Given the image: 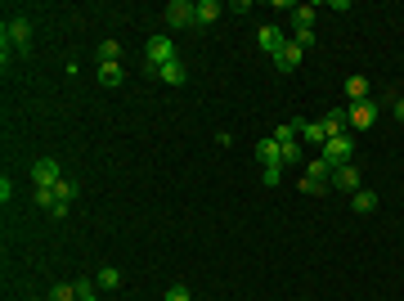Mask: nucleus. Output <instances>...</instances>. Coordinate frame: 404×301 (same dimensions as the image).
<instances>
[{
	"mask_svg": "<svg viewBox=\"0 0 404 301\" xmlns=\"http://www.w3.org/2000/svg\"><path fill=\"white\" fill-rule=\"evenodd\" d=\"M0 45H9L14 54H27L32 50V18L27 14H14L5 27H0Z\"/></svg>",
	"mask_w": 404,
	"mask_h": 301,
	"instance_id": "nucleus-1",
	"label": "nucleus"
},
{
	"mask_svg": "<svg viewBox=\"0 0 404 301\" xmlns=\"http://www.w3.org/2000/svg\"><path fill=\"white\" fill-rule=\"evenodd\" d=\"M144 54H149V72H157V68H166L171 59H180V50H176V41H171L166 32H157V36H149V45H144Z\"/></svg>",
	"mask_w": 404,
	"mask_h": 301,
	"instance_id": "nucleus-2",
	"label": "nucleus"
},
{
	"mask_svg": "<svg viewBox=\"0 0 404 301\" xmlns=\"http://www.w3.org/2000/svg\"><path fill=\"white\" fill-rule=\"evenodd\" d=\"M319 158L333 166V171H337V166H346V162L355 158V135H350V130H346V135H333V140L319 149Z\"/></svg>",
	"mask_w": 404,
	"mask_h": 301,
	"instance_id": "nucleus-3",
	"label": "nucleus"
},
{
	"mask_svg": "<svg viewBox=\"0 0 404 301\" xmlns=\"http://www.w3.org/2000/svg\"><path fill=\"white\" fill-rule=\"evenodd\" d=\"M162 23L166 27H198V5H189V0H171L162 9Z\"/></svg>",
	"mask_w": 404,
	"mask_h": 301,
	"instance_id": "nucleus-4",
	"label": "nucleus"
},
{
	"mask_svg": "<svg viewBox=\"0 0 404 301\" xmlns=\"http://www.w3.org/2000/svg\"><path fill=\"white\" fill-rule=\"evenodd\" d=\"M59 180H63V166H59V158H41L32 166V185L36 189H54Z\"/></svg>",
	"mask_w": 404,
	"mask_h": 301,
	"instance_id": "nucleus-5",
	"label": "nucleus"
},
{
	"mask_svg": "<svg viewBox=\"0 0 404 301\" xmlns=\"http://www.w3.org/2000/svg\"><path fill=\"white\" fill-rule=\"evenodd\" d=\"M377 113H382V108H377L373 99H364V104H350V130H369V126L377 122Z\"/></svg>",
	"mask_w": 404,
	"mask_h": 301,
	"instance_id": "nucleus-6",
	"label": "nucleus"
},
{
	"mask_svg": "<svg viewBox=\"0 0 404 301\" xmlns=\"http://www.w3.org/2000/svg\"><path fill=\"white\" fill-rule=\"evenodd\" d=\"M256 41H261V50H265L269 59H274V54H278V50L288 45V36H283V27H274V23H265V27L256 32Z\"/></svg>",
	"mask_w": 404,
	"mask_h": 301,
	"instance_id": "nucleus-7",
	"label": "nucleus"
},
{
	"mask_svg": "<svg viewBox=\"0 0 404 301\" xmlns=\"http://www.w3.org/2000/svg\"><path fill=\"white\" fill-rule=\"evenodd\" d=\"M256 158H261V166H283V149H278V140L261 135V140H256Z\"/></svg>",
	"mask_w": 404,
	"mask_h": 301,
	"instance_id": "nucleus-8",
	"label": "nucleus"
},
{
	"mask_svg": "<svg viewBox=\"0 0 404 301\" xmlns=\"http://www.w3.org/2000/svg\"><path fill=\"white\" fill-rule=\"evenodd\" d=\"M301 59H305V50H301V45H292V41H288L283 50L274 54V68H278V72H297V68H301Z\"/></svg>",
	"mask_w": 404,
	"mask_h": 301,
	"instance_id": "nucleus-9",
	"label": "nucleus"
},
{
	"mask_svg": "<svg viewBox=\"0 0 404 301\" xmlns=\"http://www.w3.org/2000/svg\"><path fill=\"white\" fill-rule=\"evenodd\" d=\"M333 189H341V194H355V189H360V171H355V162H346V166H337V171H333Z\"/></svg>",
	"mask_w": 404,
	"mask_h": 301,
	"instance_id": "nucleus-10",
	"label": "nucleus"
},
{
	"mask_svg": "<svg viewBox=\"0 0 404 301\" xmlns=\"http://www.w3.org/2000/svg\"><path fill=\"white\" fill-rule=\"evenodd\" d=\"M153 77H157V81H166V86H180V81L189 77V68H185V59H171V63H166V68H157Z\"/></svg>",
	"mask_w": 404,
	"mask_h": 301,
	"instance_id": "nucleus-11",
	"label": "nucleus"
},
{
	"mask_svg": "<svg viewBox=\"0 0 404 301\" xmlns=\"http://www.w3.org/2000/svg\"><path fill=\"white\" fill-rule=\"evenodd\" d=\"M364 99H369V77L350 72L346 77V104H364Z\"/></svg>",
	"mask_w": 404,
	"mask_h": 301,
	"instance_id": "nucleus-12",
	"label": "nucleus"
},
{
	"mask_svg": "<svg viewBox=\"0 0 404 301\" xmlns=\"http://www.w3.org/2000/svg\"><path fill=\"white\" fill-rule=\"evenodd\" d=\"M220 14H225V9H220V0H198V27H212Z\"/></svg>",
	"mask_w": 404,
	"mask_h": 301,
	"instance_id": "nucleus-13",
	"label": "nucleus"
},
{
	"mask_svg": "<svg viewBox=\"0 0 404 301\" xmlns=\"http://www.w3.org/2000/svg\"><path fill=\"white\" fill-rule=\"evenodd\" d=\"M350 207L360 211V216H369V211H377V194L373 189H355V198H350Z\"/></svg>",
	"mask_w": 404,
	"mask_h": 301,
	"instance_id": "nucleus-14",
	"label": "nucleus"
},
{
	"mask_svg": "<svg viewBox=\"0 0 404 301\" xmlns=\"http://www.w3.org/2000/svg\"><path fill=\"white\" fill-rule=\"evenodd\" d=\"M297 135H301L305 144H319V149L328 144V135H324V126H319V122H301V126H297Z\"/></svg>",
	"mask_w": 404,
	"mask_h": 301,
	"instance_id": "nucleus-15",
	"label": "nucleus"
},
{
	"mask_svg": "<svg viewBox=\"0 0 404 301\" xmlns=\"http://www.w3.org/2000/svg\"><path fill=\"white\" fill-rule=\"evenodd\" d=\"M121 81H126L121 63H99V86H121Z\"/></svg>",
	"mask_w": 404,
	"mask_h": 301,
	"instance_id": "nucleus-16",
	"label": "nucleus"
},
{
	"mask_svg": "<svg viewBox=\"0 0 404 301\" xmlns=\"http://www.w3.org/2000/svg\"><path fill=\"white\" fill-rule=\"evenodd\" d=\"M292 18H297V27H314V18H319V5H292Z\"/></svg>",
	"mask_w": 404,
	"mask_h": 301,
	"instance_id": "nucleus-17",
	"label": "nucleus"
},
{
	"mask_svg": "<svg viewBox=\"0 0 404 301\" xmlns=\"http://www.w3.org/2000/svg\"><path fill=\"white\" fill-rule=\"evenodd\" d=\"M77 301H99V283H94L90 274H81V279H77Z\"/></svg>",
	"mask_w": 404,
	"mask_h": 301,
	"instance_id": "nucleus-18",
	"label": "nucleus"
},
{
	"mask_svg": "<svg viewBox=\"0 0 404 301\" xmlns=\"http://www.w3.org/2000/svg\"><path fill=\"white\" fill-rule=\"evenodd\" d=\"M94 283H99V288H121V270L117 266H104L99 274H94Z\"/></svg>",
	"mask_w": 404,
	"mask_h": 301,
	"instance_id": "nucleus-19",
	"label": "nucleus"
},
{
	"mask_svg": "<svg viewBox=\"0 0 404 301\" xmlns=\"http://www.w3.org/2000/svg\"><path fill=\"white\" fill-rule=\"evenodd\" d=\"M99 63H121V45L117 41H104L99 45Z\"/></svg>",
	"mask_w": 404,
	"mask_h": 301,
	"instance_id": "nucleus-20",
	"label": "nucleus"
},
{
	"mask_svg": "<svg viewBox=\"0 0 404 301\" xmlns=\"http://www.w3.org/2000/svg\"><path fill=\"white\" fill-rule=\"evenodd\" d=\"M50 301H77V283H54L50 288Z\"/></svg>",
	"mask_w": 404,
	"mask_h": 301,
	"instance_id": "nucleus-21",
	"label": "nucleus"
},
{
	"mask_svg": "<svg viewBox=\"0 0 404 301\" xmlns=\"http://www.w3.org/2000/svg\"><path fill=\"white\" fill-rule=\"evenodd\" d=\"M292 45L310 50V45H314V27H292Z\"/></svg>",
	"mask_w": 404,
	"mask_h": 301,
	"instance_id": "nucleus-22",
	"label": "nucleus"
},
{
	"mask_svg": "<svg viewBox=\"0 0 404 301\" xmlns=\"http://www.w3.org/2000/svg\"><path fill=\"white\" fill-rule=\"evenodd\" d=\"M54 198H59V202H72V198H77V185H72V180L63 176V180L54 185Z\"/></svg>",
	"mask_w": 404,
	"mask_h": 301,
	"instance_id": "nucleus-23",
	"label": "nucleus"
},
{
	"mask_svg": "<svg viewBox=\"0 0 404 301\" xmlns=\"http://www.w3.org/2000/svg\"><path fill=\"white\" fill-rule=\"evenodd\" d=\"M386 104H391V113H396V122H404V94L386 90Z\"/></svg>",
	"mask_w": 404,
	"mask_h": 301,
	"instance_id": "nucleus-24",
	"label": "nucleus"
},
{
	"mask_svg": "<svg viewBox=\"0 0 404 301\" xmlns=\"http://www.w3.org/2000/svg\"><path fill=\"white\" fill-rule=\"evenodd\" d=\"M162 301H193V297H189V288H185V283H171Z\"/></svg>",
	"mask_w": 404,
	"mask_h": 301,
	"instance_id": "nucleus-25",
	"label": "nucleus"
},
{
	"mask_svg": "<svg viewBox=\"0 0 404 301\" xmlns=\"http://www.w3.org/2000/svg\"><path fill=\"white\" fill-rule=\"evenodd\" d=\"M274 140H278V144H292V140H297V126H292V122L274 126Z\"/></svg>",
	"mask_w": 404,
	"mask_h": 301,
	"instance_id": "nucleus-26",
	"label": "nucleus"
},
{
	"mask_svg": "<svg viewBox=\"0 0 404 301\" xmlns=\"http://www.w3.org/2000/svg\"><path fill=\"white\" fill-rule=\"evenodd\" d=\"M9 198H14V180H9V176H0V202L9 207Z\"/></svg>",
	"mask_w": 404,
	"mask_h": 301,
	"instance_id": "nucleus-27",
	"label": "nucleus"
},
{
	"mask_svg": "<svg viewBox=\"0 0 404 301\" xmlns=\"http://www.w3.org/2000/svg\"><path fill=\"white\" fill-rule=\"evenodd\" d=\"M278 176H283V166H261V180H265V185H278Z\"/></svg>",
	"mask_w": 404,
	"mask_h": 301,
	"instance_id": "nucleus-28",
	"label": "nucleus"
},
{
	"mask_svg": "<svg viewBox=\"0 0 404 301\" xmlns=\"http://www.w3.org/2000/svg\"><path fill=\"white\" fill-rule=\"evenodd\" d=\"M27 301H50V297H27Z\"/></svg>",
	"mask_w": 404,
	"mask_h": 301,
	"instance_id": "nucleus-29",
	"label": "nucleus"
}]
</instances>
